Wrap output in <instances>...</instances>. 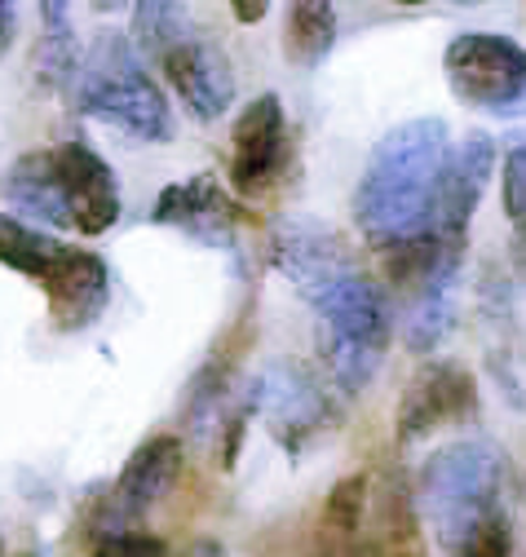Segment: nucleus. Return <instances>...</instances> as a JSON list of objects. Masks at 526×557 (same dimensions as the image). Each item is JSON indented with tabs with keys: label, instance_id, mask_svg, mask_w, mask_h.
Listing matches in <instances>:
<instances>
[{
	"label": "nucleus",
	"instance_id": "nucleus-1",
	"mask_svg": "<svg viewBox=\"0 0 526 557\" xmlns=\"http://www.w3.org/2000/svg\"><path fill=\"white\" fill-rule=\"evenodd\" d=\"M451 156L447 120L421 115L393 124L372 147L354 186V222L372 248H399L434 231L438 186Z\"/></svg>",
	"mask_w": 526,
	"mask_h": 557
},
{
	"label": "nucleus",
	"instance_id": "nucleus-2",
	"mask_svg": "<svg viewBox=\"0 0 526 557\" xmlns=\"http://www.w3.org/2000/svg\"><path fill=\"white\" fill-rule=\"evenodd\" d=\"M504 451L487 438H465L429 456L421 469V509L447 557L478 527L504 518Z\"/></svg>",
	"mask_w": 526,
	"mask_h": 557
},
{
	"label": "nucleus",
	"instance_id": "nucleus-3",
	"mask_svg": "<svg viewBox=\"0 0 526 557\" xmlns=\"http://www.w3.org/2000/svg\"><path fill=\"white\" fill-rule=\"evenodd\" d=\"M310 306L318 314V355L327 376H333V385L346 398L363 394L385 363L389 332H393L385 293L354 265L337 284H327Z\"/></svg>",
	"mask_w": 526,
	"mask_h": 557
},
{
	"label": "nucleus",
	"instance_id": "nucleus-4",
	"mask_svg": "<svg viewBox=\"0 0 526 557\" xmlns=\"http://www.w3.org/2000/svg\"><path fill=\"white\" fill-rule=\"evenodd\" d=\"M76 107L93 120L115 124L120 133H134L142 143H164L173 137V111L155 76L142 66L138 45L107 32L93 53L80 62V81H76Z\"/></svg>",
	"mask_w": 526,
	"mask_h": 557
},
{
	"label": "nucleus",
	"instance_id": "nucleus-5",
	"mask_svg": "<svg viewBox=\"0 0 526 557\" xmlns=\"http://www.w3.org/2000/svg\"><path fill=\"white\" fill-rule=\"evenodd\" d=\"M447 85L474 111L517 120L526 115V49L500 32H465L442 53Z\"/></svg>",
	"mask_w": 526,
	"mask_h": 557
},
{
	"label": "nucleus",
	"instance_id": "nucleus-6",
	"mask_svg": "<svg viewBox=\"0 0 526 557\" xmlns=\"http://www.w3.org/2000/svg\"><path fill=\"white\" fill-rule=\"evenodd\" d=\"M248 407L271 425V434L288 451H301L314 434H323L327 425H333V416H337V407L323 394V385L292 359H275L248 385Z\"/></svg>",
	"mask_w": 526,
	"mask_h": 557
},
{
	"label": "nucleus",
	"instance_id": "nucleus-7",
	"mask_svg": "<svg viewBox=\"0 0 526 557\" xmlns=\"http://www.w3.org/2000/svg\"><path fill=\"white\" fill-rule=\"evenodd\" d=\"M186 451L177 434H151L147 443H138V451L128 456V465L120 469V478L111 482L107 505H102V531L98 535H115V531H134V522H142L181 478Z\"/></svg>",
	"mask_w": 526,
	"mask_h": 557
},
{
	"label": "nucleus",
	"instance_id": "nucleus-8",
	"mask_svg": "<svg viewBox=\"0 0 526 557\" xmlns=\"http://www.w3.org/2000/svg\"><path fill=\"white\" fill-rule=\"evenodd\" d=\"M474 416H478V381L469 376V368L442 359L421 368V376L403 389L393 430H399V443H421L425 434L442 425H465Z\"/></svg>",
	"mask_w": 526,
	"mask_h": 557
},
{
	"label": "nucleus",
	"instance_id": "nucleus-9",
	"mask_svg": "<svg viewBox=\"0 0 526 557\" xmlns=\"http://www.w3.org/2000/svg\"><path fill=\"white\" fill-rule=\"evenodd\" d=\"M235 160L230 182L239 195H261L275 186V177L288 164V120L279 94H261L235 115Z\"/></svg>",
	"mask_w": 526,
	"mask_h": 557
},
{
	"label": "nucleus",
	"instance_id": "nucleus-10",
	"mask_svg": "<svg viewBox=\"0 0 526 557\" xmlns=\"http://www.w3.org/2000/svg\"><path fill=\"white\" fill-rule=\"evenodd\" d=\"M62 195H67V218L80 235H107L120 222V190L111 164L89 143H62L49 151Z\"/></svg>",
	"mask_w": 526,
	"mask_h": 557
},
{
	"label": "nucleus",
	"instance_id": "nucleus-11",
	"mask_svg": "<svg viewBox=\"0 0 526 557\" xmlns=\"http://www.w3.org/2000/svg\"><path fill=\"white\" fill-rule=\"evenodd\" d=\"M40 288L49 297V314H53V327L62 332H80L89 327L107 301H111V270L98 252H85V248H72L62 244L53 265L45 270Z\"/></svg>",
	"mask_w": 526,
	"mask_h": 557
},
{
	"label": "nucleus",
	"instance_id": "nucleus-12",
	"mask_svg": "<svg viewBox=\"0 0 526 557\" xmlns=\"http://www.w3.org/2000/svg\"><path fill=\"white\" fill-rule=\"evenodd\" d=\"M491 169H496V143H491L487 133H469L460 147H451L447 173H442V186H438L434 235L465 244L469 218L478 213L483 190H487V182H491Z\"/></svg>",
	"mask_w": 526,
	"mask_h": 557
},
{
	"label": "nucleus",
	"instance_id": "nucleus-13",
	"mask_svg": "<svg viewBox=\"0 0 526 557\" xmlns=\"http://www.w3.org/2000/svg\"><path fill=\"white\" fill-rule=\"evenodd\" d=\"M151 222L177 226L190 239L226 248L239 231V203L213 177H186V182H173L160 190V199L151 208Z\"/></svg>",
	"mask_w": 526,
	"mask_h": 557
},
{
	"label": "nucleus",
	"instance_id": "nucleus-14",
	"mask_svg": "<svg viewBox=\"0 0 526 557\" xmlns=\"http://www.w3.org/2000/svg\"><path fill=\"white\" fill-rule=\"evenodd\" d=\"M275 265L292 278V284L314 301L327 284H337L341 274L354 270V261L346 257L341 239L314 218H292L275 226Z\"/></svg>",
	"mask_w": 526,
	"mask_h": 557
},
{
	"label": "nucleus",
	"instance_id": "nucleus-15",
	"mask_svg": "<svg viewBox=\"0 0 526 557\" xmlns=\"http://www.w3.org/2000/svg\"><path fill=\"white\" fill-rule=\"evenodd\" d=\"M160 66H164L168 85L181 94V102L190 107V115L217 120V115L230 111V102H235V72H230L226 53L213 40H204L200 32H195L186 45H177Z\"/></svg>",
	"mask_w": 526,
	"mask_h": 557
},
{
	"label": "nucleus",
	"instance_id": "nucleus-16",
	"mask_svg": "<svg viewBox=\"0 0 526 557\" xmlns=\"http://www.w3.org/2000/svg\"><path fill=\"white\" fill-rule=\"evenodd\" d=\"M5 195L14 208H23L27 218H40L49 226H72L67 218V195H62L58 169L49 151H27L10 164L5 173Z\"/></svg>",
	"mask_w": 526,
	"mask_h": 557
},
{
	"label": "nucleus",
	"instance_id": "nucleus-17",
	"mask_svg": "<svg viewBox=\"0 0 526 557\" xmlns=\"http://www.w3.org/2000/svg\"><path fill=\"white\" fill-rule=\"evenodd\" d=\"M36 81L40 89H72L80 81V40L67 5H40V40H36Z\"/></svg>",
	"mask_w": 526,
	"mask_h": 557
},
{
	"label": "nucleus",
	"instance_id": "nucleus-18",
	"mask_svg": "<svg viewBox=\"0 0 526 557\" xmlns=\"http://www.w3.org/2000/svg\"><path fill=\"white\" fill-rule=\"evenodd\" d=\"M337 10L327 0H301V5L288 10V27H284V49L297 66H314L333 53L337 45Z\"/></svg>",
	"mask_w": 526,
	"mask_h": 557
},
{
	"label": "nucleus",
	"instance_id": "nucleus-19",
	"mask_svg": "<svg viewBox=\"0 0 526 557\" xmlns=\"http://www.w3.org/2000/svg\"><path fill=\"white\" fill-rule=\"evenodd\" d=\"M372 509V478L367 473H350L341 478L323 500V518H318V535L327 544H350L363 531V518Z\"/></svg>",
	"mask_w": 526,
	"mask_h": 557
},
{
	"label": "nucleus",
	"instance_id": "nucleus-20",
	"mask_svg": "<svg viewBox=\"0 0 526 557\" xmlns=\"http://www.w3.org/2000/svg\"><path fill=\"white\" fill-rule=\"evenodd\" d=\"M58 248L62 244L53 235L36 231L32 222H23L14 213H0V265H10V270H18V274H27V278L40 284L45 270L58 257Z\"/></svg>",
	"mask_w": 526,
	"mask_h": 557
},
{
	"label": "nucleus",
	"instance_id": "nucleus-21",
	"mask_svg": "<svg viewBox=\"0 0 526 557\" xmlns=\"http://www.w3.org/2000/svg\"><path fill=\"white\" fill-rule=\"evenodd\" d=\"M134 36H138L142 53L164 62L177 45H186L195 36V23H190V14L181 5H160V0H147V5L134 10Z\"/></svg>",
	"mask_w": 526,
	"mask_h": 557
},
{
	"label": "nucleus",
	"instance_id": "nucleus-22",
	"mask_svg": "<svg viewBox=\"0 0 526 557\" xmlns=\"http://www.w3.org/2000/svg\"><path fill=\"white\" fill-rule=\"evenodd\" d=\"M451 288L455 284H434L425 293L412 297V310H408V345L416 355H434L438 341L447 336L451 327Z\"/></svg>",
	"mask_w": 526,
	"mask_h": 557
},
{
	"label": "nucleus",
	"instance_id": "nucleus-23",
	"mask_svg": "<svg viewBox=\"0 0 526 557\" xmlns=\"http://www.w3.org/2000/svg\"><path fill=\"white\" fill-rule=\"evenodd\" d=\"M500 195H504V213L517 231H526V143H513L500 169Z\"/></svg>",
	"mask_w": 526,
	"mask_h": 557
},
{
	"label": "nucleus",
	"instance_id": "nucleus-24",
	"mask_svg": "<svg viewBox=\"0 0 526 557\" xmlns=\"http://www.w3.org/2000/svg\"><path fill=\"white\" fill-rule=\"evenodd\" d=\"M93 557H168L164 540L147 535V531H115V535H98L93 540Z\"/></svg>",
	"mask_w": 526,
	"mask_h": 557
},
{
	"label": "nucleus",
	"instance_id": "nucleus-25",
	"mask_svg": "<svg viewBox=\"0 0 526 557\" xmlns=\"http://www.w3.org/2000/svg\"><path fill=\"white\" fill-rule=\"evenodd\" d=\"M451 557H513V527H509V513L478 527L465 544H460Z\"/></svg>",
	"mask_w": 526,
	"mask_h": 557
},
{
	"label": "nucleus",
	"instance_id": "nucleus-26",
	"mask_svg": "<svg viewBox=\"0 0 526 557\" xmlns=\"http://www.w3.org/2000/svg\"><path fill=\"white\" fill-rule=\"evenodd\" d=\"M14 32H18V10L10 0H0V58L14 49Z\"/></svg>",
	"mask_w": 526,
	"mask_h": 557
},
{
	"label": "nucleus",
	"instance_id": "nucleus-27",
	"mask_svg": "<svg viewBox=\"0 0 526 557\" xmlns=\"http://www.w3.org/2000/svg\"><path fill=\"white\" fill-rule=\"evenodd\" d=\"M261 14H266V5H261V0H239V5H235V18H239V23H256Z\"/></svg>",
	"mask_w": 526,
	"mask_h": 557
},
{
	"label": "nucleus",
	"instance_id": "nucleus-28",
	"mask_svg": "<svg viewBox=\"0 0 526 557\" xmlns=\"http://www.w3.org/2000/svg\"><path fill=\"white\" fill-rule=\"evenodd\" d=\"M186 557H226V553H222L217 544H200V548H190Z\"/></svg>",
	"mask_w": 526,
	"mask_h": 557
},
{
	"label": "nucleus",
	"instance_id": "nucleus-29",
	"mask_svg": "<svg viewBox=\"0 0 526 557\" xmlns=\"http://www.w3.org/2000/svg\"><path fill=\"white\" fill-rule=\"evenodd\" d=\"M0 557H5V535H0Z\"/></svg>",
	"mask_w": 526,
	"mask_h": 557
},
{
	"label": "nucleus",
	"instance_id": "nucleus-30",
	"mask_svg": "<svg viewBox=\"0 0 526 557\" xmlns=\"http://www.w3.org/2000/svg\"><path fill=\"white\" fill-rule=\"evenodd\" d=\"M27 557H49V553H27Z\"/></svg>",
	"mask_w": 526,
	"mask_h": 557
},
{
	"label": "nucleus",
	"instance_id": "nucleus-31",
	"mask_svg": "<svg viewBox=\"0 0 526 557\" xmlns=\"http://www.w3.org/2000/svg\"><path fill=\"white\" fill-rule=\"evenodd\" d=\"M522 244H526V231H522Z\"/></svg>",
	"mask_w": 526,
	"mask_h": 557
}]
</instances>
